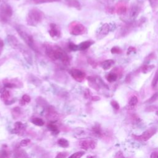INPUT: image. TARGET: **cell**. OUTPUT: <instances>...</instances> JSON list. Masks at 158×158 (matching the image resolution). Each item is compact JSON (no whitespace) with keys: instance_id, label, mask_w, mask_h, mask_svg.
Wrapping results in <instances>:
<instances>
[{"instance_id":"cell-29","label":"cell","mask_w":158,"mask_h":158,"mask_svg":"<svg viewBox=\"0 0 158 158\" xmlns=\"http://www.w3.org/2000/svg\"><path fill=\"white\" fill-rule=\"evenodd\" d=\"M154 68V66L153 65H144L141 68V72L144 74H147V73L150 72Z\"/></svg>"},{"instance_id":"cell-46","label":"cell","mask_w":158,"mask_h":158,"mask_svg":"<svg viewBox=\"0 0 158 158\" xmlns=\"http://www.w3.org/2000/svg\"><path fill=\"white\" fill-rule=\"evenodd\" d=\"M106 11L109 13L113 14L114 13V8H113V7H107L106 8Z\"/></svg>"},{"instance_id":"cell-51","label":"cell","mask_w":158,"mask_h":158,"mask_svg":"<svg viewBox=\"0 0 158 158\" xmlns=\"http://www.w3.org/2000/svg\"><path fill=\"white\" fill-rule=\"evenodd\" d=\"M19 103H20V105H22V106H24V105H25L26 104V102L25 101H24L22 98L20 100V101H19Z\"/></svg>"},{"instance_id":"cell-32","label":"cell","mask_w":158,"mask_h":158,"mask_svg":"<svg viewBox=\"0 0 158 158\" xmlns=\"http://www.w3.org/2000/svg\"><path fill=\"white\" fill-rule=\"evenodd\" d=\"M69 50L73 51H76L77 50H79V48H78V45H77L76 44L74 43L73 42H70L69 43Z\"/></svg>"},{"instance_id":"cell-24","label":"cell","mask_w":158,"mask_h":158,"mask_svg":"<svg viewBox=\"0 0 158 158\" xmlns=\"http://www.w3.org/2000/svg\"><path fill=\"white\" fill-rule=\"evenodd\" d=\"M31 122L35 125L39 126V127H42V126L44 125V124H45L44 120L42 119H40V118H39V117H33V118H32V120H31Z\"/></svg>"},{"instance_id":"cell-23","label":"cell","mask_w":158,"mask_h":158,"mask_svg":"<svg viewBox=\"0 0 158 158\" xmlns=\"http://www.w3.org/2000/svg\"><path fill=\"white\" fill-rule=\"evenodd\" d=\"M48 128L49 129L50 131L54 135H58L59 133V130L57 127V126L53 123V122H51L48 125Z\"/></svg>"},{"instance_id":"cell-10","label":"cell","mask_w":158,"mask_h":158,"mask_svg":"<svg viewBox=\"0 0 158 158\" xmlns=\"http://www.w3.org/2000/svg\"><path fill=\"white\" fill-rule=\"evenodd\" d=\"M46 118L50 120L51 122H56L58 120L59 117V114L56 111L54 107L53 106H49L47 107V112H46Z\"/></svg>"},{"instance_id":"cell-18","label":"cell","mask_w":158,"mask_h":158,"mask_svg":"<svg viewBox=\"0 0 158 158\" xmlns=\"http://www.w3.org/2000/svg\"><path fill=\"white\" fill-rule=\"evenodd\" d=\"M93 43L94 42L91 40H87V41H85V42H82L78 45L79 50L85 51V50L88 49V48L93 45Z\"/></svg>"},{"instance_id":"cell-9","label":"cell","mask_w":158,"mask_h":158,"mask_svg":"<svg viewBox=\"0 0 158 158\" xmlns=\"http://www.w3.org/2000/svg\"><path fill=\"white\" fill-rule=\"evenodd\" d=\"M70 74L73 79L79 82H83L86 77L85 73L77 68H72L70 70Z\"/></svg>"},{"instance_id":"cell-20","label":"cell","mask_w":158,"mask_h":158,"mask_svg":"<svg viewBox=\"0 0 158 158\" xmlns=\"http://www.w3.org/2000/svg\"><path fill=\"white\" fill-rule=\"evenodd\" d=\"M12 116H13L14 119H17L20 117V116L22 114V111L21 108L19 107H14L13 109H12Z\"/></svg>"},{"instance_id":"cell-35","label":"cell","mask_w":158,"mask_h":158,"mask_svg":"<svg viewBox=\"0 0 158 158\" xmlns=\"http://www.w3.org/2000/svg\"><path fill=\"white\" fill-rule=\"evenodd\" d=\"M157 98H158V93H156L147 101V103H153L155 101H156Z\"/></svg>"},{"instance_id":"cell-31","label":"cell","mask_w":158,"mask_h":158,"mask_svg":"<svg viewBox=\"0 0 158 158\" xmlns=\"http://www.w3.org/2000/svg\"><path fill=\"white\" fill-rule=\"evenodd\" d=\"M61 0H35V3L36 4L46 3H54V2H60Z\"/></svg>"},{"instance_id":"cell-12","label":"cell","mask_w":158,"mask_h":158,"mask_svg":"<svg viewBox=\"0 0 158 158\" xmlns=\"http://www.w3.org/2000/svg\"><path fill=\"white\" fill-rule=\"evenodd\" d=\"M80 147L85 150H88V149L94 150L96 147V143L92 140H82L79 143Z\"/></svg>"},{"instance_id":"cell-15","label":"cell","mask_w":158,"mask_h":158,"mask_svg":"<svg viewBox=\"0 0 158 158\" xmlns=\"http://www.w3.org/2000/svg\"><path fill=\"white\" fill-rule=\"evenodd\" d=\"M3 83L4 86L5 88H20L18 85L19 84H18L17 81H15L14 80H3Z\"/></svg>"},{"instance_id":"cell-5","label":"cell","mask_w":158,"mask_h":158,"mask_svg":"<svg viewBox=\"0 0 158 158\" xmlns=\"http://www.w3.org/2000/svg\"><path fill=\"white\" fill-rule=\"evenodd\" d=\"M13 9L7 3H3L0 7V22L7 23L13 16Z\"/></svg>"},{"instance_id":"cell-34","label":"cell","mask_w":158,"mask_h":158,"mask_svg":"<svg viewBox=\"0 0 158 158\" xmlns=\"http://www.w3.org/2000/svg\"><path fill=\"white\" fill-rule=\"evenodd\" d=\"M111 52L112 54H120L122 53V50L119 47L114 46L111 49Z\"/></svg>"},{"instance_id":"cell-47","label":"cell","mask_w":158,"mask_h":158,"mask_svg":"<svg viewBox=\"0 0 158 158\" xmlns=\"http://www.w3.org/2000/svg\"><path fill=\"white\" fill-rule=\"evenodd\" d=\"M91 100L93 101H99L100 100V98L98 96H94L91 97Z\"/></svg>"},{"instance_id":"cell-43","label":"cell","mask_w":158,"mask_h":158,"mask_svg":"<svg viewBox=\"0 0 158 158\" xmlns=\"http://www.w3.org/2000/svg\"><path fill=\"white\" fill-rule=\"evenodd\" d=\"M88 63L91 66H92L93 67H95L97 66L96 63L94 61V60L93 59L89 58V59H88Z\"/></svg>"},{"instance_id":"cell-4","label":"cell","mask_w":158,"mask_h":158,"mask_svg":"<svg viewBox=\"0 0 158 158\" xmlns=\"http://www.w3.org/2000/svg\"><path fill=\"white\" fill-rule=\"evenodd\" d=\"M45 14L37 8H33L29 11L27 16V23L29 26L36 27L44 19Z\"/></svg>"},{"instance_id":"cell-52","label":"cell","mask_w":158,"mask_h":158,"mask_svg":"<svg viewBox=\"0 0 158 158\" xmlns=\"http://www.w3.org/2000/svg\"><path fill=\"white\" fill-rule=\"evenodd\" d=\"M2 49H0V54H1V53H2Z\"/></svg>"},{"instance_id":"cell-13","label":"cell","mask_w":158,"mask_h":158,"mask_svg":"<svg viewBox=\"0 0 158 158\" xmlns=\"http://www.w3.org/2000/svg\"><path fill=\"white\" fill-rule=\"evenodd\" d=\"M26 129V125L21 122H16L14 124V127L12 130L13 133L18 135H22Z\"/></svg>"},{"instance_id":"cell-49","label":"cell","mask_w":158,"mask_h":158,"mask_svg":"<svg viewBox=\"0 0 158 158\" xmlns=\"http://www.w3.org/2000/svg\"><path fill=\"white\" fill-rule=\"evenodd\" d=\"M116 157H123L124 156H123L122 153V152L119 151V152H118V153H117V154L116 155Z\"/></svg>"},{"instance_id":"cell-50","label":"cell","mask_w":158,"mask_h":158,"mask_svg":"<svg viewBox=\"0 0 158 158\" xmlns=\"http://www.w3.org/2000/svg\"><path fill=\"white\" fill-rule=\"evenodd\" d=\"M3 46H4V42L3 40L0 38V49H3Z\"/></svg>"},{"instance_id":"cell-26","label":"cell","mask_w":158,"mask_h":158,"mask_svg":"<svg viewBox=\"0 0 158 158\" xmlns=\"http://www.w3.org/2000/svg\"><path fill=\"white\" fill-rule=\"evenodd\" d=\"M117 77H118V76L116 73L112 72L111 73H109V74L107 76L106 79L109 82H114L116 81V80L117 79Z\"/></svg>"},{"instance_id":"cell-54","label":"cell","mask_w":158,"mask_h":158,"mask_svg":"<svg viewBox=\"0 0 158 158\" xmlns=\"http://www.w3.org/2000/svg\"><path fill=\"white\" fill-rule=\"evenodd\" d=\"M157 116H158V111H157Z\"/></svg>"},{"instance_id":"cell-30","label":"cell","mask_w":158,"mask_h":158,"mask_svg":"<svg viewBox=\"0 0 158 158\" xmlns=\"http://www.w3.org/2000/svg\"><path fill=\"white\" fill-rule=\"evenodd\" d=\"M138 98L136 96H132L130 100H129V106H132V107H134L135 106H136L138 103Z\"/></svg>"},{"instance_id":"cell-22","label":"cell","mask_w":158,"mask_h":158,"mask_svg":"<svg viewBox=\"0 0 158 158\" xmlns=\"http://www.w3.org/2000/svg\"><path fill=\"white\" fill-rule=\"evenodd\" d=\"M92 131L94 134L99 137H101L103 135V133L101 130V128L99 124H96L93 128H92Z\"/></svg>"},{"instance_id":"cell-11","label":"cell","mask_w":158,"mask_h":158,"mask_svg":"<svg viewBox=\"0 0 158 158\" xmlns=\"http://www.w3.org/2000/svg\"><path fill=\"white\" fill-rule=\"evenodd\" d=\"M51 38L54 39H57L60 38L61 35V32L59 27L55 23H51L50 26V30L48 31Z\"/></svg>"},{"instance_id":"cell-21","label":"cell","mask_w":158,"mask_h":158,"mask_svg":"<svg viewBox=\"0 0 158 158\" xmlns=\"http://www.w3.org/2000/svg\"><path fill=\"white\" fill-rule=\"evenodd\" d=\"M114 64V61L113 60L107 59V60H104L103 62L101 63V66L104 70H108V69H110Z\"/></svg>"},{"instance_id":"cell-3","label":"cell","mask_w":158,"mask_h":158,"mask_svg":"<svg viewBox=\"0 0 158 158\" xmlns=\"http://www.w3.org/2000/svg\"><path fill=\"white\" fill-rule=\"evenodd\" d=\"M16 30L17 32L19 35L20 36V38L28 45L30 49H32L35 53H38L39 50L35 45L33 36L27 30V29L25 27L18 25L16 26Z\"/></svg>"},{"instance_id":"cell-27","label":"cell","mask_w":158,"mask_h":158,"mask_svg":"<svg viewBox=\"0 0 158 158\" xmlns=\"http://www.w3.org/2000/svg\"><path fill=\"white\" fill-rule=\"evenodd\" d=\"M14 157H27L28 155L27 154L26 152L23 150H17L14 153Z\"/></svg>"},{"instance_id":"cell-1","label":"cell","mask_w":158,"mask_h":158,"mask_svg":"<svg viewBox=\"0 0 158 158\" xmlns=\"http://www.w3.org/2000/svg\"><path fill=\"white\" fill-rule=\"evenodd\" d=\"M46 54L53 60H60L65 66L70 64V59L68 54L61 48L57 45H52L50 43H45L44 45Z\"/></svg>"},{"instance_id":"cell-6","label":"cell","mask_w":158,"mask_h":158,"mask_svg":"<svg viewBox=\"0 0 158 158\" xmlns=\"http://www.w3.org/2000/svg\"><path fill=\"white\" fill-rule=\"evenodd\" d=\"M69 31L72 35H82L86 33L87 28L82 23L77 21H74L69 25Z\"/></svg>"},{"instance_id":"cell-40","label":"cell","mask_w":158,"mask_h":158,"mask_svg":"<svg viewBox=\"0 0 158 158\" xmlns=\"http://www.w3.org/2000/svg\"><path fill=\"white\" fill-rule=\"evenodd\" d=\"M150 1V5L151 6V7L154 9L156 8L157 5H158V1L157 0H149Z\"/></svg>"},{"instance_id":"cell-2","label":"cell","mask_w":158,"mask_h":158,"mask_svg":"<svg viewBox=\"0 0 158 158\" xmlns=\"http://www.w3.org/2000/svg\"><path fill=\"white\" fill-rule=\"evenodd\" d=\"M7 41L9 45L15 50H18L22 54L26 62L30 64H33V57L31 52L28 48L22 45L15 36L9 35L7 36Z\"/></svg>"},{"instance_id":"cell-44","label":"cell","mask_w":158,"mask_h":158,"mask_svg":"<svg viewBox=\"0 0 158 158\" xmlns=\"http://www.w3.org/2000/svg\"><path fill=\"white\" fill-rule=\"evenodd\" d=\"M136 51V48H134V47H132V46H130L129 48L128 49V51H127V54H130L132 52H135Z\"/></svg>"},{"instance_id":"cell-28","label":"cell","mask_w":158,"mask_h":158,"mask_svg":"<svg viewBox=\"0 0 158 158\" xmlns=\"http://www.w3.org/2000/svg\"><path fill=\"white\" fill-rule=\"evenodd\" d=\"M57 144L62 148H67L69 146V142L65 138H60L57 141Z\"/></svg>"},{"instance_id":"cell-19","label":"cell","mask_w":158,"mask_h":158,"mask_svg":"<svg viewBox=\"0 0 158 158\" xmlns=\"http://www.w3.org/2000/svg\"><path fill=\"white\" fill-rule=\"evenodd\" d=\"M66 2L70 8H74L79 10L81 9V5L78 0H67Z\"/></svg>"},{"instance_id":"cell-14","label":"cell","mask_w":158,"mask_h":158,"mask_svg":"<svg viewBox=\"0 0 158 158\" xmlns=\"http://www.w3.org/2000/svg\"><path fill=\"white\" fill-rule=\"evenodd\" d=\"M110 30V26L108 23H104L100 28L98 34H97V38L98 39H101L106 36Z\"/></svg>"},{"instance_id":"cell-17","label":"cell","mask_w":158,"mask_h":158,"mask_svg":"<svg viewBox=\"0 0 158 158\" xmlns=\"http://www.w3.org/2000/svg\"><path fill=\"white\" fill-rule=\"evenodd\" d=\"M140 12V8L137 5H133L130 11V17L132 20H134L138 15Z\"/></svg>"},{"instance_id":"cell-7","label":"cell","mask_w":158,"mask_h":158,"mask_svg":"<svg viewBox=\"0 0 158 158\" xmlns=\"http://www.w3.org/2000/svg\"><path fill=\"white\" fill-rule=\"evenodd\" d=\"M157 132V129L156 127H151L144 132L141 135H132V137L135 140L139 141H146L151 138Z\"/></svg>"},{"instance_id":"cell-41","label":"cell","mask_w":158,"mask_h":158,"mask_svg":"<svg viewBox=\"0 0 158 158\" xmlns=\"http://www.w3.org/2000/svg\"><path fill=\"white\" fill-rule=\"evenodd\" d=\"M91 97V92L89 89L87 88L84 92V98L85 99H88Z\"/></svg>"},{"instance_id":"cell-53","label":"cell","mask_w":158,"mask_h":158,"mask_svg":"<svg viewBox=\"0 0 158 158\" xmlns=\"http://www.w3.org/2000/svg\"><path fill=\"white\" fill-rule=\"evenodd\" d=\"M108 1H109V2H113V1H114V0H108Z\"/></svg>"},{"instance_id":"cell-55","label":"cell","mask_w":158,"mask_h":158,"mask_svg":"<svg viewBox=\"0 0 158 158\" xmlns=\"http://www.w3.org/2000/svg\"><path fill=\"white\" fill-rule=\"evenodd\" d=\"M65 1H66H66H67V0H65Z\"/></svg>"},{"instance_id":"cell-42","label":"cell","mask_w":158,"mask_h":158,"mask_svg":"<svg viewBox=\"0 0 158 158\" xmlns=\"http://www.w3.org/2000/svg\"><path fill=\"white\" fill-rule=\"evenodd\" d=\"M67 155H68V154H67V153H66V152H60V153H59L56 155V157L65 158V157H66L67 156Z\"/></svg>"},{"instance_id":"cell-45","label":"cell","mask_w":158,"mask_h":158,"mask_svg":"<svg viewBox=\"0 0 158 158\" xmlns=\"http://www.w3.org/2000/svg\"><path fill=\"white\" fill-rule=\"evenodd\" d=\"M2 157H9V153L8 151L6 150H3L2 152Z\"/></svg>"},{"instance_id":"cell-8","label":"cell","mask_w":158,"mask_h":158,"mask_svg":"<svg viewBox=\"0 0 158 158\" xmlns=\"http://www.w3.org/2000/svg\"><path fill=\"white\" fill-rule=\"evenodd\" d=\"M144 20H143V19H140L138 21H137V22H129V23L127 24L126 26H125L124 27H123L122 29H120V32H119L120 35L121 36H125V35H127L135 27L140 26L141 24L143 23V22H144Z\"/></svg>"},{"instance_id":"cell-39","label":"cell","mask_w":158,"mask_h":158,"mask_svg":"<svg viewBox=\"0 0 158 158\" xmlns=\"http://www.w3.org/2000/svg\"><path fill=\"white\" fill-rule=\"evenodd\" d=\"M22 99L25 101L26 103H29L31 101V98H30V96L28 94H23V96H22Z\"/></svg>"},{"instance_id":"cell-36","label":"cell","mask_w":158,"mask_h":158,"mask_svg":"<svg viewBox=\"0 0 158 158\" xmlns=\"http://www.w3.org/2000/svg\"><path fill=\"white\" fill-rule=\"evenodd\" d=\"M31 140L30 139H23L20 142V145L22 147H25L30 143Z\"/></svg>"},{"instance_id":"cell-38","label":"cell","mask_w":158,"mask_h":158,"mask_svg":"<svg viewBox=\"0 0 158 158\" xmlns=\"http://www.w3.org/2000/svg\"><path fill=\"white\" fill-rule=\"evenodd\" d=\"M111 106H113V107L115 109V110H116V111L119 110L120 106H119V103H118L116 101L113 100V101L111 102Z\"/></svg>"},{"instance_id":"cell-37","label":"cell","mask_w":158,"mask_h":158,"mask_svg":"<svg viewBox=\"0 0 158 158\" xmlns=\"http://www.w3.org/2000/svg\"><path fill=\"white\" fill-rule=\"evenodd\" d=\"M85 154L84 151H79L77 153H75L74 154H73L70 156V157H75V158H80L82 157Z\"/></svg>"},{"instance_id":"cell-33","label":"cell","mask_w":158,"mask_h":158,"mask_svg":"<svg viewBox=\"0 0 158 158\" xmlns=\"http://www.w3.org/2000/svg\"><path fill=\"white\" fill-rule=\"evenodd\" d=\"M157 83H158V70H157V72H156L155 76H154V77L153 78V81H152V87L153 88L156 87Z\"/></svg>"},{"instance_id":"cell-48","label":"cell","mask_w":158,"mask_h":158,"mask_svg":"<svg viewBox=\"0 0 158 158\" xmlns=\"http://www.w3.org/2000/svg\"><path fill=\"white\" fill-rule=\"evenodd\" d=\"M151 158H158V152H153L152 153L151 156Z\"/></svg>"},{"instance_id":"cell-16","label":"cell","mask_w":158,"mask_h":158,"mask_svg":"<svg viewBox=\"0 0 158 158\" xmlns=\"http://www.w3.org/2000/svg\"><path fill=\"white\" fill-rule=\"evenodd\" d=\"M127 6L124 3H119L116 8V11L117 14L123 15L127 13Z\"/></svg>"},{"instance_id":"cell-25","label":"cell","mask_w":158,"mask_h":158,"mask_svg":"<svg viewBox=\"0 0 158 158\" xmlns=\"http://www.w3.org/2000/svg\"><path fill=\"white\" fill-rule=\"evenodd\" d=\"M10 97H11V92L8 90H5L1 94V99L5 103L10 100L9 99Z\"/></svg>"}]
</instances>
